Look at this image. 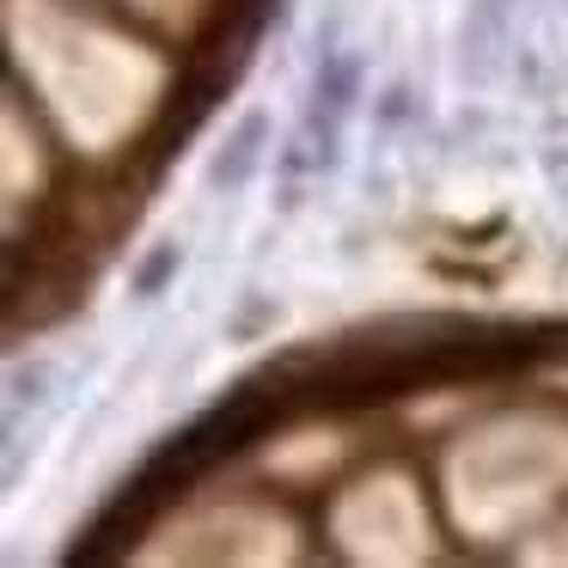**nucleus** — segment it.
Instances as JSON below:
<instances>
[{
  "mask_svg": "<svg viewBox=\"0 0 568 568\" xmlns=\"http://www.w3.org/2000/svg\"><path fill=\"white\" fill-rule=\"evenodd\" d=\"M270 141H275L270 111H245V116L233 123V135L221 141V153L209 160V190H226V196H233V190H245L251 178H257Z\"/></svg>",
  "mask_w": 568,
  "mask_h": 568,
  "instance_id": "1",
  "label": "nucleus"
},
{
  "mask_svg": "<svg viewBox=\"0 0 568 568\" xmlns=\"http://www.w3.org/2000/svg\"><path fill=\"white\" fill-rule=\"evenodd\" d=\"M178 270H184V245H172V239H165V245H153L148 257L135 263V275H129V287H135V300H160L165 287L178 282Z\"/></svg>",
  "mask_w": 568,
  "mask_h": 568,
  "instance_id": "4",
  "label": "nucleus"
},
{
  "mask_svg": "<svg viewBox=\"0 0 568 568\" xmlns=\"http://www.w3.org/2000/svg\"><path fill=\"white\" fill-rule=\"evenodd\" d=\"M50 397V367H13V409Z\"/></svg>",
  "mask_w": 568,
  "mask_h": 568,
  "instance_id": "5",
  "label": "nucleus"
},
{
  "mask_svg": "<svg viewBox=\"0 0 568 568\" xmlns=\"http://www.w3.org/2000/svg\"><path fill=\"white\" fill-rule=\"evenodd\" d=\"M458 43H465V55H458L465 80H477V87H483V80L495 74V55L507 50V0H470Z\"/></svg>",
  "mask_w": 568,
  "mask_h": 568,
  "instance_id": "2",
  "label": "nucleus"
},
{
  "mask_svg": "<svg viewBox=\"0 0 568 568\" xmlns=\"http://www.w3.org/2000/svg\"><path fill=\"white\" fill-rule=\"evenodd\" d=\"M361 55L355 50H324L318 55V74H312V111L331 116V123H343L348 111H355L361 99Z\"/></svg>",
  "mask_w": 568,
  "mask_h": 568,
  "instance_id": "3",
  "label": "nucleus"
}]
</instances>
